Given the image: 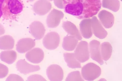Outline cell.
<instances>
[{
	"label": "cell",
	"mask_w": 122,
	"mask_h": 81,
	"mask_svg": "<svg viewBox=\"0 0 122 81\" xmlns=\"http://www.w3.org/2000/svg\"><path fill=\"white\" fill-rule=\"evenodd\" d=\"M63 5L66 6L77 4L82 6L84 11L96 12L101 6L100 0H63Z\"/></svg>",
	"instance_id": "cell-1"
},
{
	"label": "cell",
	"mask_w": 122,
	"mask_h": 81,
	"mask_svg": "<svg viewBox=\"0 0 122 81\" xmlns=\"http://www.w3.org/2000/svg\"><path fill=\"white\" fill-rule=\"evenodd\" d=\"M101 70L100 67L93 63H88L82 67L81 74L85 80L88 81H92L100 76Z\"/></svg>",
	"instance_id": "cell-2"
},
{
	"label": "cell",
	"mask_w": 122,
	"mask_h": 81,
	"mask_svg": "<svg viewBox=\"0 0 122 81\" xmlns=\"http://www.w3.org/2000/svg\"><path fill=\"white\" fill-rule=\"evenodd\" d=\"M76 58L80 63H84L89 59L90 55L88 43L85 41L79 43L75 50Z\"/></svg>",
	"instance_id": "cell-3"
},
{
	"label": "cell",
	"mask_w": 122,
	"mask_h": 81,
	"mask_svg": "<svg viewBox=\"0 0 122 81\" xmlns=\"http://www.w3.org/2000/svg\"><path fill=\"white\" fill-rule=\"evenodd\" d=\"M46 75L48 79L51 81H62L64 77L62 69L59 65L56 64L50 65L46 70Z\"/></svg>",
	"instance_id": "cell-4"
},
{
	"label": "cell",
	"mask_w": 122,
	"mask_h": 81,
	"mask_svg": "<svg viewBox=\"0 0 122 81\" xmlns=\"http://www.w3.org/2000/svg\"><path fill=\"white\" fill-rule=\"evenodd\" d=\"M60 38L59 35L55 32L48 33L44 38L43 44L47 49L52 50L56 49L59 46Z\"/></svg>",
	"instance_id": "cell-5"
},
{
	"label": "cell",
	"mask_w": 122,
	"mask_h": 81,
	"mask_svg": "<svg viewBox=\"0 0 122 81\" xmlns=\"http://www.w3.org/2000/svg\"><path fill=\"white\" fill-rule=\"evenodd\" d=\"M100 47V43L97 40H91L89 43V50L91 58L101 65H102L104 64V62L101 56Z\"/></svg>",
	"instance_id": "cell-6"
},
{
	"label": "cell",
	"mask_w": 122,
	"mask_h": 81,
	"mask_svg": "<svg viewBox=\"0 0 122 81\" xmlns=\"http://www.w3.org/2000/svg\"><path fill=\"white\" fill-rule=\"evenodd\" d=\"M16 67L20 73L25 75L38 71L40 69L39 66L29 64L25 59L19 60L16 63Z\"/></svg>",
	"instance_id": "cell-7"
},
{
	"label": "cell",
	"mask_w": 122,
	"mask_h": 81,
	"mask_svg": "<svg viewBox=\"0 0 122 81\" xmlns=\"http://www.w3.org/2000/svg\"><path fill=\"white\" fill-rule=\"evenodd\" d=\"M44 56V53L42 49L39 48H35L27 52L25 57L28 61L37 64L42 61Z\"/></svg>",
	"instance_id": "cell-8"
},
{
	"label": "cell",
	"mask_w": 122,
	"mask_h": 81,
	"mask_svg": "<svg viewBox=\"0 0 122 81\" xmlns=\"http://www.w3.org/2000/svg\"><path fill=\"white\" fill-rule=\"evenodd\" d=\"M91 23L92 32L97 37L103 39L107 37V32L96 17L94 16L91 19Z\"/></svg>",
	"instance_id": "cell-9"
},
{
	"label": "cell",
	"mask_w": 122,
	"mask_h": 81,
	"mask_svg": "<svg viewBox=\"0 0 122 81\" xmlns=\"http://www.w3.org/2000/svg\"><path fill=\"white\" fill-rule=\"evenodd\" d=\"M35 45L34 40L30 38L20 39L16 45V49L19 53H24L33 48Z\"/></svg>",
	"instance_id": "cell-10"
},
{
	"label": "cell",
	"mask_w": 122,
	"mask_h": 81,
	"mask_svg": "<svg viewBox=\"0 0 122 81\" xmlns=\"http://www.w3.org/2000/svg\"><path fill=\"white\" fill-rule=\"evenodd\" d=\"M98 16L101 23L106 28H110L113 26L114 18L111 13L103 10L99 13Z\"/></svg>",
	"instance_id": "cell-11"
},
{
	"label": "cell",
	"mask_w": 122,
	"mask_h": 81,
	"mask_svg": "<svg viewBox=\"0 0 122 81\" xmlns=\"http://www.w3.org/2000/svg\"><path fill=\"white\" fill-rule=\"evenodd\" d=\"M79 26L81 33L84 38L89 39L92 36L93 32L91 19H83L80 23Z\"/></svg>",
	"instance_id": "cell-12"
},
{
	"label": "cell",
	"mask_w": 122,
	"mask_h": 81,
	"mask_svg": "<svg viewBox=\"0 0 122 81\" xmlns=\"http://www.w3.org/2000/svg\"><path fill=\"white\" fill-rule=\"evenodd\" d=\"M15 40L13 37L5 35L0 37V49L10 50L14 47Z\"/></svg>",
	"instance_id": "cell-13"
},
{
	"label": "cell",
	"mask_w": 122,
	"mask_h": 81,
	"mask_svg": "<svg viewBox=\"0 0 122 81\" xmlns=\"http://www.w3.org/2000/svg\"><path fill=\"white\" fill-rule=\"evenodd\" d=\"M78 42V40L75 37L67 36L64 39L62 47L66 51H72L75 49Z\"/></svg>",
	"instance_id": "cell-14"
},
{
	"label": "cell",
	"mask_w": 122,
	"mask_h": 81,
	"mask_svg": "<svg viewBox=\"0 0 122 81\" xmlns=\"http://www.w3.org/2000/svg\"><path fill=\"white\" fill-rule=\"evenodd\" d=\"M16 58L17 53L13 50L2 51L0 54V59L2 61L9 64L14 63Z\"/></svg>",
	"instance_id": "cell-15"
},
{
	"label": "cell",
	"mask_w": 122,
	"mask_h": 81,
	"mask_svg": "<svg viewBox=\"0 0 122 81\" xmlns=\"http://www.w3.org/2000/svg\"><path fill=\"white\" fill-rule=\"evenodd\" d=\"M64 57L68 66L72 69L81 68V64L75 57L74 53H65Z\"/></svg>",
	"instance_id": "cell-16"
},
{
	"label": "cell",
	"mask_w": 122,
	"mask_h": 81,
	"mask_svg": "<svg viewBox=\"0 0 122 81\" xmlns=\"http://www.w3.org/2000/svg\"><path fill=\"white\" fill-rule=\"evenodd\" d=\"M63 28L70 35L76 38L78 40L82 39L79 30L76 26L73 23L68 22L65 23Z\"/></svg>",
	"instance_id": "cell-17"
},
{
	"label": "cell",
	"mask_w": 122,
	"mask_h": 81,
	"mask_svg": "<svg viewBox=\"0 0 122 81\" xmlns=\"http://www.w3.org/2000/svg\"><path fill=\"white\" fill-rule=\"evenodd\" d=\"M101 54L103 60L107 61L111 57L112 53L113 48L108 42L103 43L101 45Z\"/></svg>",
	"instance_id": "cell-18"
},
{
	"label": "cell",
	"mask_w": 122,
	"mask_h": 81,
	"mask_svg": "<svg viewBox=\"0 0 122 81\" xmlns=\"http://www.w3.org/2000/svg\"><path fill=\"white\" fill-rule=\"evenodd\" d=\"M8 5L10 12L13 14H19L23 11V5L18 0H9Z\"/></svg>",
	"instance_id": "cell-19"
},
{
	"label": "cell",
	"mask_w": 122,
	"mask_h": 81,
	"mask_svg": "<svg viewBox=\"0 0 122 81\" xmlns=\"http://www.w3.org/2000/svg\"><path fill=\"white\" fill-rule=\"evenodd\" d=\"M30 30L32 35L37 40L41 39L45 32L44 27L41 25H32L30 27Z\"/></svg>",
	"instance_id": "cell-20"
},
{
	"label": "cell",
	"mask_w": 122,
	"mask_h": 81,
	"mask_svg": "<svg viewBox=\"0 0 122 81\" xmlns=\"http://www.w3.org/2000/svg\"><path fill=\"white\" fill-rule=\"evenodd\" d=\"M102 6L104 8L116 12L120 8V3L118 0H103Z\"/></svg>",
	"instance_id": "cell-21"
},
{
	"label": "cell",
	"mask_w": 122,
	"mask_h": 81,
	"mask_svg": "<svg viewBox=\"0 0 122 81\" xmlns=\"http://www.w3.org/2000/svg\"><path fill=\"white\" fill-rule=\"evenodd\" d=\"M66 81H84L79 71H75L69 73L66 79Z\"/></svg>",
	"instance_id": "cell-22"
},
{
	"label": "cell",
	"mask_w": 122,
	"mask_h": 81,
	"mask_svg": "<svg viewBox=\"0 0 122 81\" xmlns=\"http://www.w3.org/2000/svg\"><path fill=\"white\" fill-rule=\"evenodd\" d=\"M9 72L8 67L5 65L0 63V79L5 77Z\"/></svg>",
	"instance_id": "cell-23"
},
{
	"label": "cell",
	"mask_w": 122,
	"mask_h": 81,
	"mask_svg": "<svg viewBox=\"0 0 122 81\" xmlns=\"http://www.w3.org/2000/svg\"><path fill=\"white\" fill-rule=\"evenodd\" d=\"M26 81H46L43 77L40 75L35 74L29 76Z\"/></svg>",
	"instance_id": "cell-24"
},
{
	"label": "cell",
	"mask_w": 122,
	"mask_h": 81,
	"mask_svg": "<svg viewBox=\"0 0 122 81\" xmlns=\"http://www.w3.org/2000/svg\"><path fill=\"white\" fill-rule=\"evenodd\" d=\"M24 79L19 76L15 74H11L7 78L6 81H24Z\"/></svg>",
	"instance_id": "cell-25"
},
{
	"label": "cell",
	"mask_w": 122,
	"mask_h": 81,
	"mask_svg": "<svg viewBox=\"0 0 122 81\" xmlns=\"http://www.w3.org/2000/svg\"><path fill=\"white\" fill-rule=\"evenodd\" d=\"M5 33V30L3 26L0 24V36L4 34Z\"/></svg>",
	"instance_id": "cell-26"
},
{
	"label": "cell",
	"mask_w": 122,
	"mask_h": 81,
	"mask_svg": "<svg viewBox=\"0 0 122 81\" xmlns=\"http://www.w3.org/2000/svg\"><path fill=\"white\" fill-rule=\"evenodd\" d=\"M5 0H0V18H1L3 15L2 11V6Z\"/></svg>",
	"instance_id": "cell-27"
}]
</instances>
